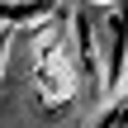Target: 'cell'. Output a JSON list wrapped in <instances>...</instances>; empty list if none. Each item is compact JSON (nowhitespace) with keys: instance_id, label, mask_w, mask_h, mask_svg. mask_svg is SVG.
Instances as JSON below:
<instances>
[{"instance_id":"3957f363","label":"cell","mask_w":128,"mask_h":128,"mask_svg":"<svg viewBox=\"0 0 128 128\" xmlns=\"http://www.w3.org/2000/svg\"><path fill=\"white\" fill-rule=\"evenodd\" d=\"M90 128H128V90L114 95V100H104L100 114L90 119Z\"/></svg>"},{"instance_id":"6da1fadb","label":"cell","mask_w":128,"mask_h":128,"mask_svg":"<svg viewBox=\"0 0 128 128\" xmlns=\"http://www.w3.org/2000/svg\"><path fill=\"white\" fill-rule=\"evenodd\" d=\"M100 71H104V100L124 95V71H128V0L104 5V14H100Z\"/></svg>"},{"instance_id":"277c9868","label":"cell","mask_w":128,"mask_h":128,"mask_svg":"<svg viewBox=\"0 0 128 128\" xmlns=\"http://www.w3.org/2000/svg\"><path fill=\"white\" fill-rule=\"evenodd\" d=\"M10 38H14V33L0 28V76H5V62H10Z\"/></svg>"},{"instance_id":"7a4b0ae2","label":"cell","mask_w":128,"mask_h":128,"mask_svg":"<svg viewBox=\"0 0 128 128\" xmlns=\"http://www.w3.org/2000/svg\"><path fill=\"white\" fill-rule=\"evenodd\" d=\"M48 14H57V0H0V28H5V33L33 28V24H43Z\"/></svg>"}]
</instances>
